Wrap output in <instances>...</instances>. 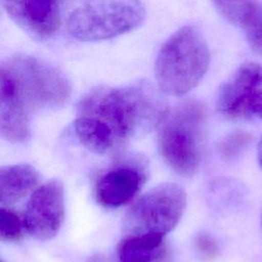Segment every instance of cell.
I'll use <instances>...</instances> for the list:
<instances>
[{
    "mask_svg": "<svg viewBox=\"0 0 262 262\" xmlns=\"http://www.w3.org/2000/svg\"><path fill=\"white\" fill-rule=\"evenodd\" d=\"M168 105L145 81L125 86H96L78 103V116L92 117L106 124L118 145L157 128Z\"/></svg>",
    "mask_w": 262,
    "mask_h": 262,
    "instance_id": "obj_1",
    "label": "cell"
},
{
    "mask_svg": "<svg viewBox=\"0 0 262 262\" xmlns=\"http://www.w3.org/2000/svg\"><path fill=\"white\" fill-rule=\"evenodd\" d=\"M72 86L56 67L28 54H14L0 66V103L27 113L56 110L71 96Z\"/></svg>",
    "mask_w": 262,
    "mask_h": 262,
    "instance_id": "obj_2",
    "label": "cell"
},
{
    "mask_svg": "<svg viewBox=\"0 0 262 262\" xmlns=\"http://www.w3.org/2000/svg\"><path fill=\"white\" fill-rule=\"evenodd\" d=\"M207 113L194 99L167 108L158 125V143L164 161L176 173L192 176L202 162Z\"/></svg>",
    "mask_w": 262,
    "mask_h": 262,
    "instance_id": "obj_3",
    "label": "cell"
},
{
    "mask_svg": "<svg viewBox=\"0 0 262 262\" xmlns=\"http://www.w3.org/2000/svg\"><path fill=\"white\" fill-rule=\"evenodd\" d=\"M209 64V47L200 30L192 25L181 27L158 53L155 75L160 91L175 96L189 92L202 81Z\"/></svg>",
    "mask_w": 262,
    "mask_h": 262,
    "instance_id": "obj_4",
    "label": "cell"
},
{
    "mask_svg": "<svg viewBox=\"0 0 262 262\" xmlns=\"http://www.w3.org/2000/svg\"><path fill=\"white\" fill-rule=\"evenodd\" d=\"M144 17L140 0H85L69 15L67 30L74 39L100 41L138 28Z\"/></svg>",
    "mask_w": 262,
    "mask_h": 262,
    "instance_id": "obj_5",
    "label": "cell"
},
{
    "mask_svg": "<svg viewBox=\"0 0 262 262\" xmlns=\"http://www.w3.org/2000/svg\"><path fill=\"white\" fill-rule=\"evenodd\" d=\"M186 206V192L176 183H162L142 194L127 212L124 227L128 234H166L180 221Z\"/></svg>",
    "mask_w": 262,
    "mask_h": 262,
    "instance_id": "obj_6",
    "label": "cell"
},
{
    "mask_svg": "<svg viewBox=\"0 0 262 262\" xmlns=\"http://www.w3.org/2000/svg\"><path fill=\"white\" fill-rule=\"evenodd\" d=\"M63 215L62 183L58 179H51L32 193L27 204L24 224L33 237L48 241L58 232Z\"/></svg>",
    "mask_w": 262,
    "mask_h": 262,
    "instance_id": "obj_7",
    "label": "cell"
},
{
    "mask_svg": "<svg viewBox=\"0 0 262 262\" xmlns=\"http://www.w3.org/2000/svg\"><path fill=\"white\" fill-rule=\"evenodd\" d=\"M9 17L37 40L50 39L60 26V0H1Z\"/></svg>",
    "mask_w": 262,
    "mask_h": 262,
    "instance_id": "obj_8",
    "label": "cell"
},
{
    "mask_svg": "<svg viewBox=\"0 0 262 262\" xmlns=\"http://www.w3.org/2000/svg\"><path fill=\"white\" fill-rule=\"evenodd\" d=\"M262 86V66L257 62L242 64L218 90L216 105L228 119L245 118L247 104Z\"/></svg>",
    "mask_w": 262,
    "mask_h": 262,
    "instance_id": "obj_9",
    "label": "cell"
},
{
    "mask_svg": "<svg viewBox=\"0 0 262 262\" xmlns=\"http://www.w3.org/2000/svg\"><path fill=\"white\" fill-rule=\"evenodd\" d=\"M145 181L140 167L120 165L102 174L95 185L96 201L105 208H118L134 199Z\"/></svg>",
    "mask_w": 262,
    "mask_h": 262,
    "instance_id": "obj_10",
    "label": "cell"
},
{
    "mask_svg": "<svg viewBox=\"0 0 262 262\" xmlns=\"http://www.w3.org/2000/svg\"><path fill=\"white\" fill-rule=\"evenodd\" d=\"M40 175L31 165L17 164L0 169V202L11 205L19 202L39 183Z\"/></svg>",
    "mask_w": 262,
    "mask_h": 262,
    "instance_id": "obj_11",
    "label": "cell"
},
{
    "mask_svg": "<svg viewBox=\"0 0 262 262\" xmlns=\"http://www.w3.org/2000/svg\"><path fill=\"white\" fill-rule=\"evenodd\" d=\"M163 233L128 234L117 247L118 262H155L163 255Z\"/></svg>",
    "mask_w": 262,
    "mask_h": 262,
    "instance_id": "obj_12",
    "label": "cell"
},
{
    "mask_svg": "<svg viewBox=\"0 0 262 262\" xmlns=\"http://www.w3.org/2000/svg\"><path fill=\"white\" fill-rule=\"evenodd\" d=\"M73 128L80 142L90 151L101 155L119 146L113 130L98 119L78 116Z\"/></svg>",
    "mask_w": 262,
    "mask_h": 262,
    "instance_id": "obj_13",
    "label": "cell"
},
{
    "mask_svg": "<svg viewBox=\"0 0 262 262\" xmlns=\"http://www.w3.org/2000/svg\"><path fill=\"white\" fill-rule=\"evenodd\" d=\"M29 115L19 107L0 104L1 136L12 143L27 142L31 137Z\"/></svg>",
    "mask_w": 262,
    "mask_h": 262,
    "instance_id": "obj_14",
    "label": "cell"
},
{
    "mask_svg": "<svg viewBox=\"0 0 262 262\" xmlns=\"http://www.w3.org/2000/svg\"><path fill=\"white\" fill-rule=\"evenodd\" d=\"M217 11L230 24L245 27L258 8L255 0H212Z\"/></svg>",
    "mask_w": 262,
    "mask_h": 262,
    "instance_id": "obj_15",
    "label": "cell"
},
{
    "mask_svg": "<svg viewBox=\"0 0 262 262\" xmlns=\"http://www.w3.org/2000/svg\"><path fill=\"white\" fill-rule=\"evenodd\" d=\"M254 137L247 131H233L227 134L219 144V151L226 160L237 159L253 142Z\"/></svg>",
    "mask_w": 262,
    "mask_h": 262,
    "instance_id": "obj_16",
    "label": "cell"
},
{
    "mask_svg": "<svg viewBox=\"0 0 262 262\" xmlns=\"http://www.w3.org/2000/svg\"><path fill=\"white\" fill-rule=\"evenodd\" d=\"M21 230L23 223L17 214L2 207L0 209V238L7 242L17 241L21 236Z\"/></svg>",
    "mask_w": 262,
    "mask_h": 262,
    "instance_id": "obj_17",
    "label": "cell"
},
{
    "mask_svg": "<svg viewBox=\"0 0 262 262\" xmlns=\"http://www.w3.org/2000/svg\"><path fill=\"white\" fill-rule=\"evenodd\" d=\"M194 248L200 258L205 262H213L219 256V247L209 233L200 232L195 235Z\"/></svg>",
    "mask_w": 262,
    "mask_h": 262,
    "instance_id": "obj_18",
    "label": "cell"
},
{
    "mask_svg": "<svg viewBox=\"0 0 262 262\" xmlns=\"http://www.w3.org/2000/svg\"><path fill=\"white\" fill-rule=\"evenodd\" d=\"M247 39L254 51L262 55V8L256 9L250 20L244 27Z\"/></svg>",
    "mask_w": 262,
    "mask_h": 262,
    "instance_id": "obj_19",
    "label": "cell"
},
{
    "mask_svg": "<svg viewBox=\"0 0 262 262\" xmlns=\"http://www.w3.org/2000/svg\"><path fill=\"white\" fill-rule=\"evenodd\" d=\"M245 117H255L262 120V89L257 90L250 98Z\"/></svg>",
    "mask_w": 262,
    "mask_h": 262,
    "instance_id": "obj_20",
    "label": "cell"
},
{
    "mask_svg": "<svg viewBox=\"0 0 262 262\" xmlns=\"http://www.w3.org/2000/svg\"><path fill=\"white\" fill-rule=\"evenodd\" d=\"M257 160H258L260 167L262 168V137L260 138V141H259L258 147H257Z\"/></svg>",
    "mask_w": 262,
    "mask_h": 262,
    "instance_id": "obj_21",
    "label": "cell"
},
{
    "mask_svg": "<svg viewBox=\"0 0 262 262\" xmlns=\"http://www.w3.org/2000/svg\"><path fill=\"white\" fill-rule=\"evenodd\" d=\"M86 262H106V260L104 259L103 256L97 254V255H93V256L89 257Z\"/></svg>",
    "mask_w": 262,
    "mask_h": 262,
    "instance_id": "obj_22",
    "label": "cell"
}]
</instances>
